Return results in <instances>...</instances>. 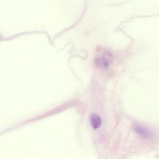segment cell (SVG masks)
Masks as SVG:
<instances>
[{"mask_svg": "<svg viewBox=\"0 0 159 159\" xmlns=\"http://www.w3.org/2000/svg\"><path fill=\"white\" fill-rule=\"evenodd\" d=\"M113 60V55L111 52L106 49H100L95 59V64L97 67L105 69L111 66Z\"/></svg>", "mask_w": 159, "mask_h": 159, "instance_id": "obj_1", "label": "cell"}, {"mask_svg": "<svg viewBox=\"0 0 159 159\" xmlns=\"http://www.w3.org/2000/svg\"><path fill=\"white\" fill-rule=\"evenodd\" d=\"M134 129L136 134L143 139H151L154 136L152 131L148 127L142 125L135 124Z\"/></svg>", "mask_w": 159, "mask_h": 159, "instance_id": "obj_2", "label": "cell"}, {"mask_svg": "<svg viewBox=\"0 0 159 159\" xmlns=\"http://www.w3.org/2000/svg\"><path fill=\"white\" fill-rule=\"evenodd\" d=\"M90 120L91 125L95 129L99 128L102 124L101 118L96 113H93L90 116Z\"/></svg>", "mask_w": 159, "mask_h": 159, "instance_id": "obj_3", "label": "cell"}]
</instances>
